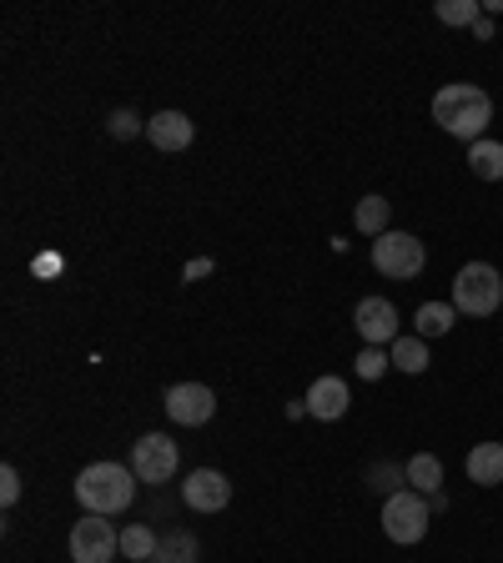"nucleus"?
I'll return each mask as SVG.
<instances>
[{"label":"nucleus","mask_w":503,"mask_h":563,"mask_svg":"<svg viewBox=\"0 0 503 563\" xmlns=\"http://www.w3.org/2000/svg\"><path fill=\"white\" fill-rule=\"evenodd\" d=\"M434 121L448 136L473 146V141H483V131H489V121H493V101L479 86L453 81V86H444V91H434Z\"/></svg>","instance_id":"f257e3e1"},{"label":"nucleus","mask_w":503,"mask_h":563,"mask_svg":"<svg viewBox=\"0 0 503 563\" xmlns=\"http://www.w3.org/2000/svg\"><path fill=\"white\" fill-rule=\"evenodd\" d=\"M136 473L121 468V463H91V468H81V478H76V498H81L86 514H127L131 498H136Z\"/></svg>","instance_id":"f03ea898"},{"label":"nucleus","mask_w":503,"mask_h":563,"mask_svg":"<svg viewBox=\"0 0 503 563\" xmlns=\"http://www.w3.org/2000/svg\"><path fill=\"white\" fill-rule=\"evenodd\" d=\"M453 307L463 317H493L503 307V277L493 262H469L453 277Z\"/></svg>","instance_id":"7ed1b4c3"},{"label":"nucleus","mask_w":503,"mask_h":563,"mask_svg":"<svg viewBox=\"0 0 503 563\" xmlns=\"http://www.w3.org/2000/svg\"><path fill=\"white\" fill-rule=\"evenodd\" d=\"M428 523H434V514H428V498L423 493H393V498H383V533L393 543H403V549H413V543L428 539Z\"/></svg>","instance_id":"20e7f679"},{"label":"nucleus","mask_w":503,"mask_h":563,"mask_svg":"<svg viewBox=\"0 0 503 563\" xmlns=\"http://www.w3.org/2000/svg\"><path fill=\"white\" fill-rule=\"evenodd\" d=\"M423 262H428V252H423V242L413 232H393V227H387L373 242V267L393 282H413L423 272Z\"/></svg>","instance_id":"39448f33"},{"label":"nucleus","mask_w":503,"mask_h":563,"mask_svg":"<svg viewBox=\"0 0 503 563\" xmlns=\"http://www.w3.org/2000/svg\"><path fill=\"white\" fill-rule=\"evenodd\" d=\"M111 553H121V533L101 514L70 523V563H111Z\"/></svg>","instance_id":"423d86ee"},{"label":"nucleus","mask_w":503,"mask_h":563,"mask_svg":"<svg viewBox=\"0 0 503 563\" xmlns=\"http://www.w3.org/2000/svg\"><path fill=\"white\" fill-rule=\"evenodd\" d=\"M176 463H182V453H176V443L166 433H146L131 443V473L141 483H152V488L176 478Z\"/></svg>","instance_id":"0eeeda50"},{"label":"nucleus","mask_w":503,"mask_h":563,"mask_svg":"<svg viewBox=\"0 0 503 563\" xmlns=\"http://www.w3.org/2000/svg\"><path fill=\"white\" fill-rule=\"evenodd\" d=\"M352 328H358V338L368 342V347H393L398 342V307L387 302V297H363V302L352 307Z\"/></svg>","instance_id":"6e6552de"},{"label":"nucleus","mask_w":503,"mask_h":563,"mask_svg":"<svg viewBox=\"0 0 503 563\" xmlns=\"http://www.w3.org/2000/svg\"><path fill=\"white\" fill-rule=\"evenodd\" d=\"M217 412V393L207 383H176L166 387V418L182 422V428H201Z\"/></svg>","instance_id":"1a4fd4ad"},{"label":"nucleus","mask_w":503,"mask_h":563,"mask_svg":"<svg viewBox=\"0 0 503 563\" xmlns=\"http://www.w3.org/2000/svg\"><path fill=\"white\" fill-rule=\"evenodd\" d=\"M182 498H187L192 514H222V508L232 504V483H227L217 468H197L187 483H182Z\"/></svg>","instance_id":"9d476101"},{"label":"nucleus","mask_w":503,"mask_h":563,"mask_svg":"<svg viewBox=\"0 0 503 563\" xmlns=\"http://www.w3.org/2000/svg\"><path fill=\"white\" fill-rule=\"evenodd\" d=\"M146 141H152L156 152H187L192 141H197V121L187 111H156L146 121Z\"/></svg>","instance_id":"9b49d317"},{"label":"nucleus","mask_w":503,"mask_h":563,"mask_svg":"<svg viewBox=\"0 0 503 563\" xmlns=\"http://www.w3.org/2000/svg\"><path fill=\"white\" fill-rule=\"evenodd\" d=\"M348 408H352V393H348V383H342V377H317V383L307 387V412H313L317 422L348 418Z\"/></svg>","instance_id":"f8f14e48"},{"label":"nucleus","mask_w":503,"mask_h":563,"mask_svg":"<svg viewBox=\"0 0 503 563\" xmlns=\"http://www.w3.org/2000/svg\"><path fill=\"white\" fill-rule=\"evenodd\" d=\"M469 478L479 488H499L503 483V443H479L469 453Z\"/></svg>","instance_id":"ddd939ff"},{"label":"nucleus","mask_w":503,"mask_h":563,"mask_svg":"<svg viewBox=\"0 0 503 563\" xmlns=\"http://www.w3.org/2000/svg\"><path fill=\"white\" fill-rule=\"evenodd\" d=\"M453 317H458L453 302H423L418 317H413V328H418L423 342H428V338H448V332H453Z\"/></svg>","instance_id":"4468645a"},{"label":"nucleus","mask_w":503,"mask_h":563,"mask_svg":"<svg viewBox=\"0 0 503 563\" xmlns=\"http://www.w3.org/2000/svg\"><path fill=\"white\" fill-rule=\"evenodd\" d=\"M469 172L479 181H503V141H473L469 146Z\"/></svg>","instance_id":"2eb2a0df"},{"label":"nucleus","mask_w":503,"mask_h":563,"mask_svg":"<svg viewBox=\"0 0 503 563\" xmlns=\"http://www.w3.org/2000/svg\"><path fill=\"white\" fill-rule=\"evenodd\" d=\"M387 211H393V201L378 197V191H373V197L358 201V211H352V227H358L363 236H373V242H378V236L387 232Z\"/></svg>","instance_id":"dca6fc26"},{"label":"nucleus","mask_w":503,"mask_h":563,"mask_svg":"<svg viewBox=\"0 0 503 563\" xmlns=\"http://www.w3.org/2000/svg\"><path fill=\"white\" fill-rule=\"evenodd\" d=\"M408 483H413V493H444V463H438L434 453H413L408 457Z\"/></svg>","instance_id":"f3484780"},{"label":"nucleus","mask_w":503,"mask_h":563,"mask_svg":"<svg viewBox=\"0 0 503 563\" xmlns=\"http://www.w3.org/2000/svg\"><path fill=\"white\" fill-rule=\"evenodd\" d=\"M197 539H192L187 528H172V533H162V543H156V563H197Z\"/></svg>","instance_id":"a211bd4d"},{"label":"nucleus","mask_w":503,"mask_h":563,"mask_svg":"<svg viewBox=\"0 0 503 563\" xmlns=\"http://www.w3.org/2000/svg\"><path fill=\"white\" fill-rule=\"evenodd\" d=\"M387 357H393V367H398V373H413V377H418L423 367H428V342H423V338H398Z\"/></svg>","instance_id":"6ab92c4d"},{"label":"nucleus","mask_w":503,"mask_h":563,"mask_svg":"<svg viewBox=\"0 0 503 563\" xmlns=\"http://www.w3.org/2000/svg\"><path fill=\"white\" fill-rule=\"evenodd\" d=\"M156 533L146 523H136V528H121V553H127L131 563H146V559H156Z\"/></svg>","instance_id":"aec40b11"},{"label":"nucleus","mask_w":503,"mask_h":563,"mask_svg":"<svg viewBox=\"0 0 503 563\" xmlns=\"http://www.w3.org/2000/svg\"><path fill=\"white\" fill-rule=\"evenodd\" d=\"M368 483H373L383 498H393V493H403V483H408V468H398V463H373V468H368Z\"/></svg>","instance_id":"412c9836"},{"label":"nucleus","mask_w":503,"mask_h":563,"mask_svg":"<svg viewBox=\"0 0 503 563\" xmlns=\"http://www.w3.org/2000/svg\"><path fill=\"white\" fill-rule=\"evenodd\" d=\"M483 5L479 0H438V21L444 25H479Z\"/></svg>","instance_id":"4be33fe9"},{"label":"nucleus","mask_w":503,"mask_h":563,"mask_svg":"<svg viewBox=\"0 0 503 563\" xmlns=\"http://www.w3.org/2000/svg\"><path fill=\"white\" fill-rule=\"evenodd\" d=\"M352 367H358V377H363V383H378V377L393 367V357H387L383 347H363L358 357H352Z\"/></svg>","instance_id":"5701e85b"},{"label":"nucleus","mask_w":503,"mask_h":563,"mask_svg":"<svg viewBox=\"0 0 503 563\" xmlns=\"http://www.w3.org/2000/svg\"><path fill=\"white\" fill-rule=\"evenodd\" d=\"M106 126H111V136H117V141L146 136V126H141V117H136V111H131V106H121V111H111V121H106Z\"/></svg>","instance_id":"b1692460"},{"label":"nucleus","mask_w":503,"mask_h":563,"mask_svg":"<svg viewBox=\"0 0 503 563\" xmlns=\"http://www.w3.org/2000/svg\"><path fill=\"white\" fill-rule=\"evenodd\" d=\"M0 504H6V508H15V504H21V473H15L11 463L0 468Z\"/></svg>","instance_id":"393cba45"},{"label":"nucleus","mask_w":503,"mask_h":563,"mask_svg":"<svg viewBox=\"0 0 503 563\" xmlns=\"http://www.w3.org/2000/svg\"><path fill=\"white\" fill-rule=\"evenodd\" d=\"M197 277H211V262L207 257H197V262H187V267H182V282H197Z\"/></svg>","instance_id":"a878e982"},{"label":"nucleus","mask_w":503,"mask_h":563,"mask_svg":"<svg viewBox=\"0 0 503 563\" xmlns=\"http://www.w3.org/2000/svg\"><path fill=\"white\" fill-rule=\"evenodd\" d=\"M473 35H479V41H493V21H489V15H479V25H473Z\"/></svg>","instance_id":"bb28decb"},{"label":"nucleus","mask_w":503,"mask_h":563,"mask_svg":"<svg viewBox=\"0 0 503 563\" xmlns=\"http://www.w3.org/2000/svg\"><path fill=\"white\" fill-rule=\"evenodd\" d=\"M146 563H156V559H146Z\"/></svg>","instance_id":"cd10ccee"}]
</instances>
